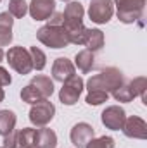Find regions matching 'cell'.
<instances>
[{
  "instance_id": "6da1fadb",
  "label": "cell",
  "mask_w": 147,
  "mask_h": 148,
  "mask_svg": "<svg viewBox=\"0 0 147 148\" xmlns=\"http://www.w3.org/2000/svg\"><path fill=\"white\" fill-rule=\"evenodd\" d=\"M123 83H125L123 73L119 69H116V67H107V69L101 71L99 74L92 76L87 81V90L88 91H101V93L112 95Z\"/></svg>"
},
{
  "instance_id": "7a4b0ae2",
  "label": "cell",
  "mask_w": 147,
  "mask_h": 148,
  "mask_svg": "<svg viewBox=\"0 0 147 148\" xmlns=\"http://www.w3.org/2000/svg\"><path fill=\"white\" fill-rule=\"evenodd\" d=\"M37 38L40 43H43L45 47H50V48H64L71 43L69 36H68V31L62 26L45 24L37 31Z\"/></svg>"
},
{
  "instance_id": "3957f363",
  "label": "cell",
  "mask_w": 147,
  "mask_h": 148,
  "mask_svg": "<svg viewBox=\"0 0 147 148\" xmlns=\"http://www.w3.org/2000/svg\"><path fill=\"white\" fill-rule=\"evenodd\" d=\"M114 5L118 9V19L125 24H132L142 17L146 0H114Z\"/></svg>"
},
{
  "instance_id": "277c9868",
  "label": "cell",
  "mask_w": 147,
  "mask_h": 148,
  "mask_svg": "<svg viewBox=\"0 0 147 148\" xmlns=\"http://www.w3.org/2000/svg\"><path fill=\"white\" fill-rule=\"evenodd\" d=\"M7 62L9 66L19 74H30L33 71V62H31V55L30 50L23 48V47H12L7 52Z\"/></svg>"
},
{
  "instance_id": "5b68a950",
  "label": "cell",
  "mask_w": 147,
  "mask_h": 148,
  "mask_svg": "<svg viewBox=\"0 0 147 148\" xmlns=\"http://www.w3.org/2000/svg\"><path fill=\"white\" fill-rule=\"evenodd\" d=\"M146 90H147V79L144 76H140V77H135V79H132L128 83H123L112 93V97L118 102H132L133 98L142 97L146 93Z\"/></svg>"
},
{
  "instance_id": "8992f818",
  "label": "cell",
  "mask_w": 147,
  "mask_h": 148,
  "mask_svg": "<svg viewBox=\"0 0 147 148\" xmlns=\"http://www.w3.org/2000/svg\"><path fill=\"white\" fill-rule=\"evenodd\" d=\"M55 115V107L52 102H49V98L33 103L31 110H30V121L31 124H35L37 127H45Z\"/></svg>"
},
{
  "instance_id": "52a82bcc",
  "label": "cell",
  "mask_w": 147,
  "mask_h": 148,
  "mask_svg": "<svg viewBox=\"0 0 147 148\" xmlns=\"http://www.w3.org/2000/svg\"><path fill=\"white\" fill-rule=\"evenodd\" d=\"M83 86H85L83 79L74 74L73 77H69L68 81L62 83V88H61V91H59V100H61L64 105H74V103L78 102L81 91H83Z\"/></svg>"
},
{
  "instance_id": "ba28073f",
  "label": "cell",
  "mask_w": 147,
  "mask_h": 148,
  "mask_svg": "<svg viewBox=\"0 0 147 148\" xmlns=\"http://www.w3.org/2000/svg\"><path fill=\"white\" fill-rule=\"evenodd\" d=\"M112 14H114V3H112V0H92V3L88 7V16L97 24L109 23Z\"/></svg>"
},
{
  "instance_id": "9c48e42d",
  "label": "cell",
  "mask_w": 147,
  "mask_h": 148,
  "mask_svg": "<svg viewBox=\"0 0 147 148\" xmlns=\"http://www.w3.org/2000/svg\"><path fill=\"white\" fill-rule=\"evenodd\" d=\"M102 124L107 127V129H112V131H119L125 124V119H126V114L121 107L118 105H111L106 110L102 112Z\"/></svg>"
},
{
  "instance_id": "30bf717a",
  "label": "cell",
  "mask_w": 147,
  "mask_h": 148,
  "mask_svg": "<svg viewBox=\"0 0 147 148\" xmlns=\"http://www.w3.org/2000/svg\"><path fill=\"white\" fill-rule=\"evenodd\" d=\"M123 133L125 136L128 138H133V140H146L147 138V124L144 119L133 115V117H128L125 119V124H123Z\"/></svg>"
},
{
  "instance_id": "8fae6325",
  "label": "cell",
  "mask_w": 147,
  "mask_h": 148,
  "mask_svg": "<svg viewBox=\"0 0 147 148\" xmlns=\"http://www.w3.org/2000/svg\"><path fill=\"white\" fill-rule=\"evenodd\" d=\"M28 10L35 21H45L55 12V0H31Z\"/></svg>"
},
{
  "instance_id": "7c38bea8",
  "label": "cell",
  "mask_w": 147,
  "mask_h": 148,
  "mask_svg": "<svg viewBox=\"0 0 147 148\" xmlns=\"http://www.w3.org/2000/svg\"><path fill=\"white\" fill-rule=\"evenodd\" d=\"M94 134H95V131H94V127H92L90 124H87V122H78V124L73 126L69 138H71V143H73L76 148H85L87 143L94 138Z\"/></svg>"
},
{
  "instance_id": "4fadbf2b",
  "label": "cell",
  "mask_w": 147,
  "mask_h": 148,
  "mask_svg": "<svg viewBox=\"0 0 147 148\" xmlns=\"http://www.w3.org/2000/svg\"><path fill=\"white\" fill-rule=\"evenodd\" d=\"M73 76H74V64L69 59H66V57H57V59L54 60V66H52V77H54L55 81L64 83V81H68V79L73 77Z\"/></svg>"
},
{
  "instance_id": "5bb4252c",
  "label": "cell",
  "mask_w": 147,
  "mask_h": 148,
  "mask_svg": "<svg viewBox=\"0 0 147 148\" xmlns=\"http://www.w3.org/2000/svg\"><path fill=\"white\" fill-rule=\"evenodd\" d=\"M12 24H14L12 16L9 12H2L0 14V48L10 45V41H12Z\"/></svg>"
},
{
  "instance_id": "9a60e30c",
  "label": "cell",
  "mask_w": 147,
  "mask_h": 148,
  "mask_svg": "<svg viewBox=\"0 0 147 148\" xmlns=\"http://www.w3.org/2000/svg\"><path fill=\"white\" fill-rule=\"evenodd\" d=\"M55 145H57V134L52 129H49V127L37 129L35 148H55Z\"/></svg>"
},
{
  "instance_id": "2e32d148",
  "label": "cell",
  "mask_w": 147,
  "mask_h": 148,
  "mask_svg": "<svg viewBox=\"0 0 147 148\" xmlns=\"http://www.w3.org/2000/svg\"><path fill=\"white\" fill-rule=\"evenodd\" d=\"M83 45L90 52L101 50L104 47V33L101 29H87L85 31V38H83Z\"/></svg>"
},
{
  "instance_id": "e0dca14e",
  "label": "cell",
  "mask_w": 147,
  "mask_h": 148,
  "mask_svg": "<svg viewBox=\"0 0 147 148\" xmlns=\"http://www.w3.org/2000/svg\"><path fill=\"white\" fill-rule=\"evenodd\" d=\"M30 84H33V88L42 95V98H49V97L54 93V81H52L49 76L38 74V76H35V77L31 79Z\"/></svg>"
},
{
  "instance_id": "ac0fdd59",
  "label": "cell",
  "mask_w": 147,
  "mask_h": 148,
  "mask_svg": "<svg viewBox=\"0 0 147 148\" xmlns=\"http://www.w3.org/2000/svg\"><path fill=\"white\" fill-rule=\"evenodd\" d=\"M94 60H95V57H94V52H90V50H81L74 57V64L81 73H90L95 64Z\"/></svg>"
},
{
  "instance_id": "d6986e66",
  "label": "cell",
  "mask_w": 147,
  "mask_h": 148,
  "mask_svg": "<svg viewBox=\"0 0 147 148\" xmlns=\"http://www.w3.org/2000/svg\"><path fill=\"white\" fill-rule=\"evenodd\" d=\"M16 114L12 110H0V136H7L16 127Z\"/></svg>"
},
{
  "instance_id": "ffe728a7",
  "label": "cell",
  "mask_w": 147,
  "mask_h": 148,
  "mask_svg": "<svg viewBox=\"0 0 147 148\" xmlns=\"http://www.w3.org/2000/svg\"><path fill=\"white\" fill-rule=\"evenodd\" d=\"M35 140H37V129L23 127L17 131V141L21 148H35Z\"/></svg>"
},
{
  "instance_id": "44dd1931",
  "label": "cell",
  "mask_w": 147,
  "mask_h": 148,
  "mask_svg": "<svg viewBox=\"0 0 147 148\" xmlns=\"http://www.w3.org/2000/svg\"><path fill=\"white\" fill-rule=\"evenodd\" d=\"M21 98H23V102H26V103H37V102H42V100H45V98H42V95L38 93L37 90L33 88V84H26L23 90H21Z\"/></svg>"
},
{
  "instance_id": "7402d4cb",
  "label": "cell",
  "mask_w": 147,
  "mask_h": 148,
  "mask_svg": "<svg viewBox=\"0 0 147 148\" xmlns=\"http://www.w3.org/2000/svg\"><path fill=\"white\" fill-rule=\"evenodd\" d=\"M28 12V3L24 0H10L9 2V14L12 17H24Z\"/></svg>"
},
{
  "instance_id": "603a6c76",
  "label": "cell",
  "mask_w": 147,
  "mask_h": 148,
  "mask_svg": "<svg viewBox=\"0 0 147 148\" xmlns=\"http://www.w3.org/2000/svg\"><path fill=\"white\" fill-rule=\"evenodd\" d=\"M30 55H31L33 69L42 71V69L45 67V64H47V57H45V53H43L40 48H37V47H31V48H30Z\"/></svg>"
},
{
  "instance_id": "cb8c5ba5",
  "label": "cell",
  "mask_w": 147,
  "mask_h": 148,
  "mask_svg": "<svg viewBox=\"0 0 147 148\" xmlns=\"http://www.w3.org/2000/svg\"><path fill=\"white\" fill-rule=\"evenodd\" d=\"M85 148H114V140L111 136H101L97 140H90Z\"/></svg>"
},
{
  "instance_id": "d4e9b609",
  "label": "cell",
  "mask_w": 147,
  "mask_h": 148,
  "mask_svg": "<svg viewBox=\"0 0 147 148\" xmlns=\"http://www.w3.org/2000/svg\"><path fill=\"white\" fill-rule=\"evenodd\" d=\"M107 98H109V95H107V93H101V91H88V95H87L85 102H87L88 105H101V103L107 102Z\"/></svg>"
},
{
  "instance_id": "484cf974",
  "label": "cell",
  "mask_w": 147,
  "mask_h": 148,
  "mask_svg": "<svg viewBox=\"0 0 147 148\" xmlns=\"http://www.w3.org/2000/svg\"><path fill=\"white\" fill-rule=\"evenodd\" d=\"M3 148H21L17 141V131H12L7 136H3Z\"/></svg>"
},
{
  "instance_id": "4316f807",
  "label": "cell",
  "mask_w": 147,
  "mask_h": 148,
  "mask_svg": "<svg viewBox=\"0 0 147 148\" xmlns=\"http://www.w3.org/2000/svg\"><path fill=\"white\" fill-rule=\"evenodd\" d=\"M47 21H49V24H50V26H62V14L54 12Z\"/></svg>"
},
{
  "instance_id": "83f0119b",
  "label": "cell",
  "mask_w": 147,
  "mask_h": 148,
  "mask_svg": "<svg viewBox=\"0 0 147 148\" xmlns=\"http://www.w3.org/2000/svg\"><path fill=\"white\" fill-rule=\"evenodd\" d=\"M10 81H12L10 74L7 73L3 67H0V86H7V84H10Z\"/></svg>"
},
{
  "instance_id": "f1b7e54d",
  "label": "cell",
  "mask_w": 147,
  "mask_h": 148,
  "mask_svg": "<svg viewBox=\"0 0 147 148\" xmlns=\"http://www.w3.org/2000/svg\"><path fill=\"white\" fill-rule=\"evenodd\" d=\"M3 98H5V93H3V90H2V86H0V102H3Z\"/></svg>"
},
{
  "instance_id": "f546056e",
  "label": "cell",
  "mask_w": 147,
  "mask_h": 148,
  "mask_svg": "<svg viewBox=\"0 0 147 148\" xmlns=\"http://www.w3.org/2000/svg\"><path fill=\"white\" fill-rule=\"evenodd\" d=\"M2 60H3V50L0 48V62H2Z\"/></svg>"
},
{
  "instance_id": "4dcf8cb0",
  "label": "cell",
  "mask_w": 147,
  "mask_h": 148,
  "mask_svg": "<svg viewBox=\"0 0 147 148\" xmlns=\"http://www.w3.org/2000/svg\"><path fill=\"white\" fill-rule=\"evenodd\" d=\"M0 2H2V0H0Z\"/></svg>"
},
{
  "instance_id": "1f68e13d",
  "label": "cell",
  "mask_w": 147,
  "mask_h": 148,
  "mask_svg": "<svg viewBox=\"0 0 147 148\" xmlns=\"http://www.w3.org/2000/svg\"><path fill=\"white\" fill-rule=\"evenodd\" d=\"M2 148H3V147H2Z\"/></svg>"
}]
</instances>
